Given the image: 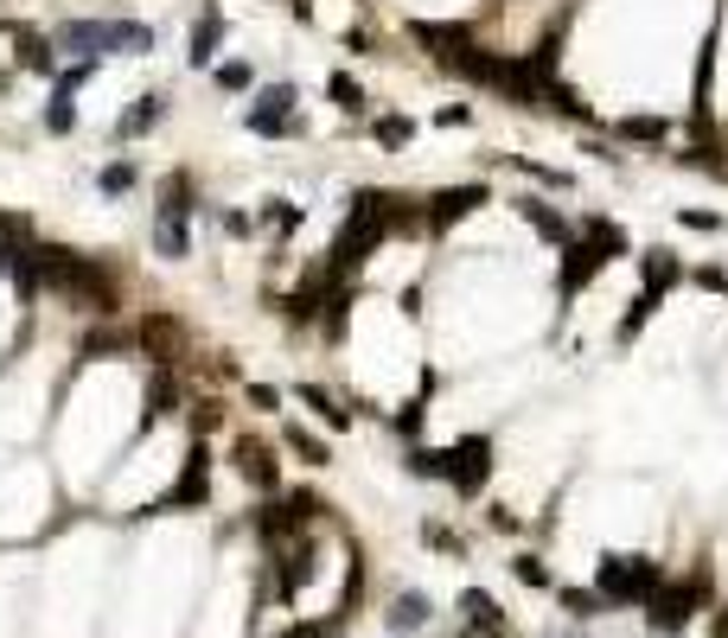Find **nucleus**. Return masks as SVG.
<instances>
[{"label": "nucleus", "mask_w": 728, "mask_h": 638, "mask_svg": "<svg viewBox=\"0 0 728 638\" xmlns=\"http://www.w3.org/2000/svg\"><path fill=\"white\" fill-rule=\"evenodd\" d=\"M231 466H236V473H243L250 485H256V492H282V466H275V447H269V440H256V434H236Z\"/></svg>", "instance_id": "ddd939ff"}, {"label": "nucleus", "mask_w": 728, "mask_h": 638, "mask_svg": "<svg viewBox=\"0 0 728 638\" xmlns=\"http://www.w3.org/2000/svg\"><path fill=\"white\" fill-rule=\"evenodd\" d=\"M410 39H416V45L428 51L442 71H454V64L479 45V39H473V26H435V20H416V26H410Z\"/></svg>", "instance_id": "9b49d317"}, {"label": "nucleus", "mask_w": 728, "mask_h": 638, "mask_svg": "<svg viewBox=\"0 0 728 638\" xmlns=\"http://www.w3.org/2000/svg\"><path fill=\"white\" fill-rule=\"evenodd\" d=\"M512 166H518V173H530L537 185H549V192H569V185H575L563 166H544V160H512Z\"/></svg>", "instance_id": "f704fd0d"}, {"label": "nucleus", "mask_w": 728, "mask_h": 638, "mask_svg": "<svg viewBox=\"0 0 728 638\" xmlns=\"http://www.w3.org/2000/svg\"><path fill=\"white\" fill-rule=\"evenodd\" d=\"M52 45L78 51V64H103V58H148V51H154V26H141V20H71V26H58Z\"/></svg>", "instance_id": "7ed1b4c3"}, {"label": "nucleus", "mask_w": 728, "mask_h": 638, "mask_svg": "<svg viewBox=\"0 0 728 638\" xmlns=\"http://www.w3.org/2000/svg\"><path fill=\"white\" fill-rule=\"evenodd\" d=\"M658 587H665V568L651 556H600L595 568V594L607 600V607H651L658 600Z\"/></svg>", "instance_id": "20e7f679"}, {"label": "nucleus", "mask_w": 728, "mask_h": 638, "mask_svg": "<svg viewBox=\"0 0 728 638\" xmlns=\"http://www.w3.org/2000/svg\"><path fill=\"white\" fill-rule=\"evenodd\" d=\"M435 122H442V128H467V122H473V109H461V102H454V109H442Z\"/></svg>", "instance_id": "09e8293b"}, {"label": "nucleus", "mask_w": 728, "mask_h": 638, "mask_svg": "<svg viewBox=\"0 0 728 638\" xmlns=\"http://www.w3.org/2000/svg\"><path fill=\"white\" fill-rule=\"evenodd\" d=\"M677 281H684V269H677L671 250H646L639 255V287H646V294H671Z\"/></svg>", "instance_id": "a211bd4d"}, {"label": "nucleus", "mask_w": 728, "mask_h": 638, "mask_svg": "<svg viewBox=\"0 0 728 638\" xmlns=\"http://www.w3.org/2000/svg\"><path fill=\"white\" fill-rule=\"evenodd\" d=\"M518 211H524V224L537 230L544 243H563V250L575 243V236H569V217H563L556 204H544V199H518Z\"/></svg>", "instance_id": "dca6fc26"}, {"label": "nucleus", "mask_w": 728, "mask_h": 638, "mask_svg": "<svg viewBox=\"0 0 728 638\" xmlns=\"http://www.w3.org/2000/svg\"><path fill=\"white\" fill-rule=\"evenodd\" d=\"M287 447L307 459V466H326V440H320V434H307V428H294V422H287Z\"/></svg>", "instance_id": "c9c22d12"}, {"label": "nucleus", "mask_w": 728, "mask_h": 638, "mask_svg": "<svg viewBox=\"0 0 728 638\" xmlns=\"http://www.w3.org/2000/svg\"><path fill=\"white\" fill-rule=\"evenodd\" d=\"M115 352H134V326H97L78 338V357L90 364V357H115Z\"/></svg>", "instance_id": "6ab92c4d"}, {"label": "nucleus", "mask_w": 728, "mask_h": 638, "mask_svg": "<svg viewBox=\"0 0 728 638\" xmlns=\"http://www.w3.org/2000/svg\"><path fill=\"white\" fill-rule=\"evenodd\" d=\"M556 600H563V612H575V619H600V600L595 587H556Z\"/></svg>", "instance_id": "c756f323"}, {"label": "nucleus", "mask_w": 728, "mask_h": 638, "mask_svg": "<svg viewBox=\"0 0 728 638\" xmlns=\"http://www.w3.org/2000/svg\"><path fill=\"white\" fill-rule=\"evenodd\" d=\"M294 83H269V90H262L256 97V109H250V115H243V128H250V134H269V141H282V134H294Z\"/></svg>", "instance_id": "1a4fd4ad"}, {"label": "nucleus", "mask_w": 728, "mask_h": 638, "mask_svg": "<svg viewBox=\"0 0 728 638\" xmlns=\"http://www.w3.org/2000/svg\"><path fill=\"white\" fill-rule=\"evenodd\" d=\"M658 306H665V294H646V287H639V294H633V306H626V320H620V332H614V338H620V345H633V338H639V326H646V320L658 313Z\"/></svg>", "instance_id": "393cba45"}, {"label": "nucleus", "mask_w": 728, "mask_h": 638, "mask_svg": "<svg viewBox=\"0 0 728 638\" xmlns=\"http://www.w3.org/2000/svg\"><path fill=\"white\" fill-rule=\"evenodd\" d=\"M97 185H103L109 199H122V192H134V185H141V166H134V160H109L103 173H97Z\"/></svg>", "instance_id": "c85d7f7f"}, {"label": "nucleus", "mask_w": 728, "mask_h": 638, "mask_svg": "<svg viewBox=\"0 0 728 638\" xmlns=\"http://www.w3.org/2000/svg\"><path fill=\"white\" fill-rule=\"evenodd\" d=\"M486 524H493L498 536H518V530H524V524H518V517H512L505 505H493V510H486Z\"/></svg>", "instance_id": "de8ad7c7"}, {"label": "nucleus", "mask_w": 728, "mask_h": 638, "mask_svg": "<svg viewBox=\"0 0 728 638\" xmlns=\"http://www.w3.org/2000/svg\"><path fill=\"white\" fill-rule=\"evenodd\" d=\"M46 128H52V134H71V128H78V97H71V90H52V109H46Z\"/></svg>", "instance_id": "2f4dec72"}, {"label": "nucleus", "mask_w": 728, "mask_h": 638, "mask_svg": "<svg viewBox=\"0 0 728 638\" xmlns=\"http://www.w3.org/2000/svg\"><path fill=\"white\" fill-rule=\"evenodd\" d=\"M391 428L403 434V440H416V434H422V403H410V408H403V415L391 422Z\"/></svg>", "instance_id": "c03bdc74"}, {"label": "nucleus", "mask_w": 728, "mask_h": 638, "mask_svg": "<svg viewBox=\"0 0 728 638\" xmlns=\"http://www.w3.org/2000/svg\"><path fill=\"white\" fill-rule=\"evenodd\" d=\"M154 250L166 262H185L192 255V217H154Z\"/></svg>", "instance_id": "412c9836"}, {"label": "nucleus", "mask_w": 728, "mask_h": 638, "mask_svg": "<svg viewBox=\"0 0 728 638\" xmlns=\"http://www.w3.org/2000/svg\"><path fill=\"white\" fill-rule=\"evenodd\" d=\"M218 39H224V13H218V7H205V13H199V26H192V45H185V58H192V64H211Z\"/></svg>", "instance_id": "5701e85b"}, {"label": "nucleus", "mask_w": 728, "mask_h": 638, "mask_svg": "<svg viewBox=\"0 0 728 638\" xmlns=\"http://www.w3.org/2000/svg\"><path fill=\"white\" fill-rule=\"evenodd\" d=\"M275 230H301V204H287V199H269V211H262Z\"/></svg>", "instance_id": "ea45409f"}, {"label": "nucleus", "mask_w": 728, "mask_h": 638, "mask_svg": "<svg viewBox=\"0 0 728 638\" xmlns=\"http://www.w3.org/2000/svg\"><path fill=\"white\" fill-rule=\"evenodd\" d=\"M32 275H39V287H52V294H64V301L90 306V313H115V306H122V275L103 269L97 255L39 243V250H32Z\"/></svg>", "instance_id": "f03ea898"}, {"label": "nucleus", "mask_w": 728, "mask_h": 638, "mask_svg": "<svg viewBox=\"0 0 728 638\" xmlns=\"http://www.w3.org/2000/svg\"><path fill=\"white\" fill-rule=\"evenodd\" d=\"M211 77H218V90H231V97H236V90H250V83H256V77H250V64H243V58H236V64H218V71H211Z\"/></svg>", "instance_id": "58836bf2"}, {"label": "nucleus", "mask_w": 728, "mask_h": 638, "mask_svg": "<svg viewBox=\"0 0 728 638\" xmlns=\"http://www.w3.org/2000/svg\"><path fill=\"white\" fill-rule=\"evenodd\" d=\"M461 612H467L473 638H505V607H498L486 587H467V594H461Z\"/></svg>", "instance_id": "2eb2a0df"}, {"label": "nucleus", "mask_w": 728, "mask_h": 638, "mask_svg": "<svg viewBox=\"0 0 728 638\" xmlns=\"http://www.w3.org/2000/svg\"><path fill=\"white\" fill-rule=\"evenodd\" d=\"M301 403H307L313 415H320V422H326V428H352V415H345V408H338L333 396H326V389H320V383H301Z\"/></svg>", "instance_id": "bb28decb"}, {"label": "nucleus", "mask_w": 728, "mask_h": 638, "mask_svg": "<svg viewBox=\"0 0 728 638\" xmlns=\"http://www.w3.org/2000/svg\"><path fill=\"white\" fill-rule=\"evenodd\" d=\"M709 632H716V638H728V607L716 612V619H709Z\"/></svg>", "instance_id": "8fccbe9b"}, {"label": "nucleus", "mask_w": 728, "mask_h": 638, "mask_svg": "<svg viewBox=\"0 0 728 638\" xmlns=\"http://www.w3.org/2000/svg\"><path fill=\"white\" fill-rule=\"evenodd\" d=\"M677 224L684 230H722V217H716V211H677Z\"/></svg>", "instance_id": "a18cd8bd"}, {"label": "nucleus", "mask_w": 728, "mask_h": 638, "mask_svg": "<svg viewBox=\"0 0 728 638\" xmlns=\"http://www.w3.org/2000/svg\"><path fill=\"white\" fill-rule=\"evenodd\" d=\"M512 575H518L524 587H537V594H549V587H556V575H549L544 556H518V561H512Z\"/></svg>", "instance_id": "473e14b6"}, {"label": "nucleus", "mask_w": 728, "mask_h": 638, "mask_svg": "<svg viewBox=\"0 0 728 638\" xmlns=\"http://www.w3.org/2000/svg\"><path fill=\"white\" fill-rule=\"evenodd\" d=\"M134 352H148V357H160V364H173V357L185 352V326L166 313V306H154V313H141V320H134Z\"/></svg>", "instance_id": "9d476101"}, {"label": "nucleus", "mask_w": 728, "mask_h": 638, "mask_svg": "<svg viewBox=\"0 0 728 638\" xmlns=\"http://www.w3.org/2000/svg\"><path fill=\"white\" fill-rule=\"evenodd\" d=\"M320 568V536H294L282 549H269V594L275 600H301V587Z\"/></svg>", "instance_id": "423d86ee"}, {"label": "nucleus", "mask_w": 728, "mask_h": 638, "mask_svg": "<svg viewBox=\"0 0 728 638\" xmlns=\"http://www.w3.org/2000/svg\"><path fill=\"white\" fill-rule=\"evenodd\" d=\"M709 594H716V575H709V561H697L684 581H665V587H658V600L646 607V626H651V632H665V638H677L702 607H709Z\"/></svg>", "instance_id": "39448f33"}, {"label": "nucleus", "mask_w": 728, "mask_h": 638, "mask_svg": "<svg viewBox=\"0 0 728 638\" xmlns=\"http://www.w3.org/2000/svg\"><path fill=\"white\" fill-rule=\"evenodd\" d=\"M160 115H166V97H141L134 109H122V122H115V141H141V134H154L160 128Z\"/></svg>", "instance_id": "f3484780"}, {"label": "nucleus", "mask_w": 728, "mask_h": 638, "mask_svg": "<svg viewBox=\"0 0 728 638\" xmlns=\"http://www.w3.org/2000/svg\"><path fill=\"white\" fill-rule=\"evenodd\" d=\"M192 173H166L160 179V217H192Z\"/></svg>", "instance_id": "b1692460"}, {"label": "nucleus", "mask_w": 728, "mask_h": 638, "mask_svg": "<svg viewBox=\"0 0 728 638\" xmlns=\"http://www.w3.org/2000/svg\"><path fill=\"white\" fill-rule=\"evenodd\" d=\"M173 403H180V383H173V371H154V377H148V415H141V434L154 428V422H166V415H173Z\"/></svg>", "instance_id": "4be33fe9"}, {"label": "nucleus", "mask_w": 728, "mask_h": 638, "mask_svg": "<svg viewBox=\"0 0 728 638\" xmlns=\"http://www.w3.org/2000/svg\"><path fill=\"white\" fill-rule=\"evenodd\" d=\"M684 166H702V173H728L722 166V148H690V153H677Z\"/></svg>", "instance_id": "a19ab883"}, {"label": "nucleus", "mask_w": 728, "mask_h": 638, "mask_svg": "<svg viewBox=\"0 0 728 638\" xmlns=\"http://www.w3.org/2000/svg\"><path fill=\"white\" fill-rule=\"evenodd\" d=\"M371 134H377L384 148H410V134H416V122H410V115H377V122H371Z\"/></svg>", "instance_id": "72a5a7b5"}, {"label": "nucleus", "mask_w": 728, "mask_h": 638, "mask_svg": "<svg viewBox=\"0 0 728 638\" xmlns=\"http://www.w3.org/2000/svg\"><path fill=\"white\" fill-rule=\"evenodd\" d=\"M428 619H435V600H428L422 587H403V594L391 600V612H384V626H391V638H416L422 626H428Z\"/></svg>", "instance_id": "4468645a"}, {"label": "nucleus", "mask_w": 728, "mask_h": 638, "mask_svg": "<svg viewBox=\"0 0 728 638\" xmlns=\"http://www.w3.org/2000/svg\"><path fill=\"white\" fill-rule=\"evenodd\" d=\"M447 454H454V473H447V485H454L461 498H479V492H486V479H493V440H486V434H467V440H454Z\"/></svg>", "instance_id": "6e6552de"}, {"label": "nucleus", "mask_w": 728, "mask_h": 638, "mask_svg": "<svg viewBox=\"0 0 728 638\" xmlns=\"http://www.w3.org/2000/svg\"><path fill=\"white\" fill-rule=\"evenodd\" d=\"M410 473H416V479H447V473H454V454H447V447H410Z\"/></svg>", "instance_id": "a878e982"}, {"label": "nucleus", "mask_w": 728, "mask_h": 638, "mask_svg": "<svg viewBox=\"0 0 728 638\" xmlns=\"http://www.w3.org/2000/svg\"><path fill=\"white\" fill-rule=\"evenodd\" d=\"M205 505H211V447L199 440V447L185 454L173 492H166V498H154V505H141V517H160V510H205Z\"/></svg>", "instance_id": "0eeeda50"}, {"label": "nucleus", "mask_w": 728, "mask_h": 638, "mask_svg": "<svg viewBox=\"0 0 728 638\" xmlns=\"http://www.w3.org/2000/svg\"><path fill=\"white\" fill-rule=\"evenodd\" d=\"M326 97L345 109V115H364V90H358V77H345V71H333L326 77Z\"/></svg>", "instance_id": "7c9ffc66"}, {"label": "nucleus", "mask_w": 728, "mask_h": 638, "mask_svg": "<svg viewBox=\"0 0 728 638\" xmlns=\"http://www.w3.org/2000/svg\"><path fill=\"white\" fill-rule=\"evenodd\" d=\"M479 204H493V192H486V185H447V192H435V199H428V211H422V230H454L461 217H473Z\"/></svg>", "instance_id": "f8f14e48"}, {"label": "nucleus", "mask_w": 728, "mask_h": 638, "mask_svg": "<svg viewBox=\"0 0 728 638\" xmlns=\"http://www.w3.org/2000/svg\"><path fill=\"white\" fill-rule=\"evenodd\" d=\"M218 422H224V408H218V403H199V408H192V428H199V434H211Z\"/></svg>", "instance_id": "49530a36"}, {"label": "nucleus", "mask_w": 728, "mask_h": 638, "mask_svg": "<svg viewBox=\"0 0 728 638\" xmlns=\"http://www.w3.org/2000/svg\"><path fill=\"white\" fill-rule=\"evenodd\" d=\"M422 543H428V549H442V556H467V543H461V536L447 530V524H435V517L422 524Z\"/></svg>", "instance_id": "4c0bfd02"}, {"label": "nucleus", "mask_w": 728, "mask_h": 638, "mask_svg": "<svg viewBox=\"0 0 728 638\" xmlns=\"http://www.w3.org/2000/svg\"><path fill=\"white\" fill-rule=\"evenodd\" d=\"M620 141H665L658 115H620Z\"/></svg>", "instance_id": "e433bc0d"}, {"label": "nucleus", "mask_w": 728, "mask_h": 638, "mask_svg": "<svg viewBox=\"0 0 728 638\" xmlns=\"http://www.w3.org/2000/svg\"><path fill=\"white\" fill-rule=\"evenodd\" d=\"M416 224H422V217L410 211V199L377 192V185H358V192H352V211H345V224H338V236H333V250H326L320 281L338 287L345 275H358L364 262H371V250H377L391 230H416Z\"/></svg>", "instance_id": "f257e3e1"}, {"label": "nucleus", "mask_w": 728, "mask_h": 638, "mask_svg": "<svg viewBox=\"0 0 728 638\" xmlns=\"http://www.w3.org/2000/svg\"><path fill=\"white\" fill-rule=\"evenodd\" d=\"M13 64H20V71H39V77H52V71H58V58H52V39H39V32H13Z\"/></svg>", "instance_id": "aec40b11"}, {"label": "nucleus", "mask_w": 728, "mask_h": 638, "mask_svg": "<svg viewBox=\"0 0 728 638\" xmlns=\"http://www.w3.org/2000/svg\"><path fill=\"white\" fill-rule=\"evenodd\" d=\"M345 320H352V287H333V294H326V306H320V326H326V338H345Z\"/></svg>", "instance_id": "cd10ccee"}, {"label": "nucleus", "mask_w": 728, "mask_h": 638, "mask_svg": "<svg viewBox=\"0 0 728 638\" xmlns=\"http://www.w3.org/2000/svg\"><path fill=\"white\" fill-rule=\"evenodd\" d=\"M243 396H250V408H269V415H275V408H282V389H269V383H250V389H243Z\"/></svg>", "instance_id": "37998d69"}, {"label": "nucleus", "mask_w": 728, "mask_h": 638, "mask_svg": "<svg viewBox=\"0 0 728 638\" xmlns=\"http://www.w3.org/2000/svg\"><path fill=\"white\" fill-rule=\"evenodd\" d=\"M90 77H97V64H64V71H58V90H71V97H78Z\"/></svg>", "instance_id": "79ce46f5"}]
</instances>
